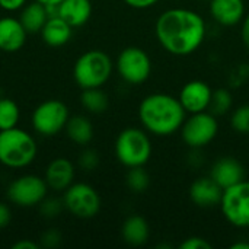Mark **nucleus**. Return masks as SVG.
I'll return each mask as SVG.
<instances>
[{
	"label": "nucleus",
	"mask_w": 249,
	"mask_h": 249,
	"mask_svg": "<svg viewBox=\"0 0 249 249\" xmlns=\"http://www.w3.org/2000/svg\"><path fill=\"white\" fill-rule=\"evenodd\" d=\"M42 41L50 47H63L66 45L71 35H73V26L69 25L63 18L53 16L48 18L45 25L41 29Z\"/></svg>",
	"instance_id": "nucleus-20"
},
{
	"label": "nucleus",
	"mask_w": 249,
	"mask_h": 249,
	"mask_svg": "<svg viewBox=\"0 0 249 249\" xmlns=\"http://www.w3.org/2000/svg\"><path fill=\"white\" fill-rule=\"evenodd\" d=\"M231 125L239 134H249V104H244L232 111Z\"/></svg>",
	"instance_id": "nucleus-27"
},
{
	"label": "nucleus",
	"mask_w": 249,
	"mask_h": 249,
	"mask_svg": "<svg viewBox=\"0 0 249 249\" xmlns=\"http://www.w3.org/2000/svg\"><path fill=\"white\" fill-rule=\"evenodd\" d=\"M101 196L89 184L73 182L63 194L64 209L77 219H92L101 210Z\"/></svg>",
	"instance_id": "nucleus-9"
},
{
	"label": "nucleus",
	"mask_w": 249,
	"mask_h": 249,
	"mask_svg": "<svg viewBox=\"0 0 249 249\" xmlns=\"http://www.w3.org/2000/svg\"><path fill=\"white\" fill-rule=\"evenodd\" d=\"M137 114L142 127L156 137H168L178 133L187 118L178 96L163 92L144 96Z\"/></svg>",
	"instance_id": "nucleus-2"
},
{
	"label": "nucleus",
	"mask_w": 249,
	"mask_h": 249,
	"mask_svg": "<svg viewBox=\"0 0 249 249\" xmlns=\"http://www.w3.org/2000/svg\"><path fill=\"white\" fill-rule=\"evenodd\" d=\"M155 35L166 53L177 57H187L203 45L207 35V25L198 12L185 7H172L158 16Z\"/></svg>",
	"instance_id": "nucleus-1"
},
{
	"label": "nucleus",
	"mask_w": 249,
	"mask_h": 249,
	"mask_svg": "<svg viewBox=\"0 0 249 249\" xmlns=\"http://www.w3.org/2000/svg\"><path fill=\"white\" fill-rule=\"evenodd\" d=\"M39 247H41L39 244H36V242H34L31 239H20V241H18V242H15L12 245L13 249H38Z\"/></svg>",
	"instance_id": "nucleus-35"
},
{
	"label": "nucleus",
	"mask_w": 249,
	"mask_h": 249,
	"mask_svg": "<svg viewBox=\"0 0 249 249\" xmlns=\"http://www.w3.org/2000/svg\"><path fill=\"white\" fill-rule=\"evenodd\" d=\"M241 36H242V41H244V44L247 45L249 48V13L248 15H245V18H244V20L241 22Z\"/></svg>",
	"instance_id": "nucleus-36"
},
{
	"label": "nucleus",
	"mask_w": 249,
	"mask_h": 249,
	"mask_svg": "<svg viewBox=\"0 0 249 249\" xmlns=\"http://www.w3.org/2000/svg\"><path fill=\"white\" fill-rule=\"evenodd\" d=\"M39 3H42L44 6H51V4H60L63 0H38Z\"/></svg>",
	"instance_id": "nucleus-38"
},
{
	"label": "nucleus",
	"mask_w": 249,
	"mask_h": 249,
	"mask_svg": "<svg viewBox=\"0 0 249 249\" xmlns=\"http://www.w3.org/2000/svg\"><path fill=\"white\" fill-rule=\"evenodd\" d=\"M232 108H233V96L228 89L220 88V89L213 90L210 107H209V111L212 114H214L216 117H220V115L228 114Z\"/></svg>",
	"instance_id": "nucleus-26"
},
{
	"label": "nucleus",
	"mask_w": 249,
	"mask_h": 249,
	"mask_svg": "<svg viewBox=\"0 0 249 249\" xmlns=\"http://www.w3.org/2000/svg\"><path fill=\"white\" fill-rule=\"evenodd\" d=\"M69 118L70 112L64 102L58 99H48L41 102L34 109L31 121L38 134L44 137H53L64 130Z\"/></svg>",
	"instance_id": "nucleus-10"
},
{
	"label": "nucleus",
	"mask_w": 249,
	"mask_h": 249,
	"mask_svg": "<svg viewBox=\"0 0 249 249\" xmlns=\"http://www.w3.org/2000/svg\"><path fill=\"white\" fill-rule=\"evenodd\" d=\"M125 184L131 193L142 194V193L147 191V188L150 185V175L144 169V166L128 168V172L125 175Z\"/></svg>",
	"instance_id": "nucleus-25"
},
{
	"label": "nucleus",
	"mask_w": 249,
	"mask_h": 249,
	"mask_svg": "<svg viewBox=\"0 0 249 249\" xmlns=\"http://www.w3.org/2000/svg\"><path fill=\"white\" fill-rule=\"evenodd\" d=\"M20 109L10 98H0V131L18 127Z\"/></svg>",
	"instance_id": "nucleus-24"
},
{
	"label": "nucleus",
	"mask_w": 249,
	"mask_h": 249,
	"mask_svg": "<svg viewBox=\"0 0 249 249\" xmlns=\"http://www.w3.org/2000/svg\"><path fill=\"white\" fill-rule=\"evenodd\" d=\"M209 12L210 16L225 28L241 23L247 15L244 0H210Z\"/></svg>",
	"instance_id": "nucleus-15"
},
{
	"label": "nucleus",
	"mask_w": 249,
	"mask_h": 249,
	"mask_svg": "<svg viewBox=\"0 0 249 249\" xmlns=\"http://www.w3.org/2000/svg\"><path fill=\"white\" fill-rule=\"evenodd\" d=\"M190 200L200 209L219 207L223 196V188L210 177H200L193 181L188 190Z\"/></svg>",
	"instance_id": "nucleus-13"
},
{
	"label": "nucleus",
	"mask_w": 249,
	"mask_h": 249,
	"mask_svg": "<svg viewBox=\"0 0 249 249\" xmlns=\"http://www.w3.org/2000/svg\"><path fill=\"white\" fill-rule=\"evenodd\" d=\"M209 175L223 188H229L233 187L236 184H239L241 181L247 179V172L244 165L232 158V156H223L219 158L210 168Z\"/></svg>",
	"instance_id": "nucleus-14"
},
{
	"label": "nucleus",
	"mask_w": 249,
	"mask_h": 249,
	"mask_svg": "<svg viewBox=\"0 0 249 249\" xmlns=\"http://www.w3.org/2000/svg\"><path fill=\"white\" fill-rule=\"evenodd\" d=\"M36 153L38 146L31 133L18 127L0 131V163L3 166L26 168L35 160Z\"/></svg>",
	"instance_id": "nucleus-3"
},
{
	"label": "nucleus",
	"mask_w": 249,
	"mask_h": 249,
	"mask_svg": "<svg viewBox=\"0 0 249 249\" xmlns=\"http://www.w3.org/2000/svg\"><path fill=\"white\" fill-rule=\"evenodd\" d=\"M47 19H48L47 7L42 3H39L38 0H32V1L26 3L19 10V20L28 34L41 32Z\"/></svg>",
	"instance_id": "nucleus-21"
},
{
	"label": "nucleus",
	"mask_w": 249,
	"mask_h": 249,
	"mask_svg": "<svg viewBox=\"0 0 249 249\" xmlns=\"http://www.w3.org/2000/svg\"><path fill=\"white\" fill-rule=\"evenodd\" d=\"M80 102L83 108L90 114H104L109 107V98L102 88L82 89Z\"/></svg>",
	"instance_id": "nucleus-23"
},
{
	"label": "nucleus",
	"mask_w": 249,
	"mask_h": 249,
	"mask_svg": "<svg viewBox=\"0 0 249 249\" xmlns=\"http://www.w3.org/2000/svg\"><path fill=\"white\" fill-rule=\"evenodd\" d=\"M60 241H61V235L60 232L51 229V231H47L42 233L41 236V247H45V248H55L57 245H60Z\"/></svg>",
	"instance_id": "nucleus-31"
},
{
	"label": "nucleus",
	"mask_w": 249,
	"mask_h": 249,
	"mask_svg": "<svg viewBox=\"0 0 249 249\" xmlns=\"http://www.w3.org/2000/svg\"><path fill=\"white\" fill-rule=\"evenodd\" d=\"M123 241L130 247H142L150 238V226L140 214L128 216L121 226Z\"/></svg>",
	"instance_id": "nucleus-19"
},
{
	"label": "nucleus",
	"mask_w": 249,
	"mask_h": 249,
	"mask_svg": "<svg viewBox=\"0 0 249 249\" xmlns=\"http://www.w3.org/2000/svg\"><path fill=\"white\" fill-rule=\"evenodd\" d=\"M39 212L44 217L47 219H55L57 216H60V213L63 212L64 206H63V200H55V198H44L41 201V204L38 206Z\"/></svg>",
	"instance_id": "nucleus-28"
},
{
	"label": "nucleus",
	"mask_w": 249,
	"mask_h": 249,
	"mask_svg": "<svg viewBox=\"0 0 249 249\" xmlns=\"http://www.w3.org/2000/svg\"><path fill=\"white\" fill-rule=\"evenodd\" d=\"M26 29L19 18L4 16L0 18V51L16 53L26 42Z\"/></svg>",
	"instance_id": "nucleus-17"
},
{
	"label": "nucleus",
	"mask_w": 249,
	"mask_h": 249,
	"mask_svg": "<svg viewBox=\"0 0 249 249\" xmlns=\"http://www.w3.org/2000/svg\"><path fill=\"white\" fill-rule=\"evenodd\" d=\"M26 3L28 0H0V7L6 12H18Z\"/></svg>",
	"instance_id": "nucleus-32"
},
{
	"label": "nucleus",
	"mask_w": 249,
	"mask_h": 249,
	"mask_svg": "<svg viewBox=\"0 0 249 249\" xmlns=\"http://www.w3.org/2000/svg\"><path fill=\"white\" fill-rule=\"evenodd\" d=\"M159 0H124V3L133 9L143 10V9H150L153 7Z\"/></svg>",
	"instance_id": "nucleus-33"
},
{
	"label": "nucleus",
	"mask_w": 249,
	"mask_h": 249,
	"mask_svg": "<svg viewBox=\"0 0 249 249\" xmlns=\"http://www.w3.org/2000/svg\"><path fill=\"white\" fill-rule=\"evenodd\" d=\"M48 194V185L44 178L38 175H22L13 179L6 191L7 200L18 207H35Z\"/></svg>",
	"instance_id": "nucleus-11"
},
{
	"label": "nucleus",
	"mask_w": 249,
	"mask_h": 249,
	"mask_svg": "<svg viewBox=\"0 0 249 249\" xmlns=\"http://www.w3.org/2000/svg\"><path fill=\"white\" fill-rule=\"evenodd\" d=\"M114 70L112 58L102 50H88L73 66V79L80 89L102 88Z\"/></svg>",
	"instance_id": "nucleus-4"
},
{
	"label": "nucleus",
	"mask_w": 249,
	"mask_h": 249,
	"mask_svg": "<svg viewBox=\"0 0 249 249\" xmlns=\"http://www.w3.org/2000/svg\"><path fill=\"white\" fill-rule=\"evenodd\" d=\"M64 131L67 137L79 146H86L93 139V125L90 120L85 115L70 117L64 127Z\"/></svg>",
	"instance_id": "nucleus-22"
},
{
	"label": "nucleus",
	"mask_w": 249,
	"mask_h": 249,
	"mask_svg": "<svg viewBox=\"0 0 249 249\" xmlns=\"http://www.w3.org/2000/svg\"><path fill=\"white\" fill-rule=\"evenodd\" d=\"M74 165L69 159L55 158L45 168L44 179L48 188L64 193L74 182Z\"/></svg>",
	"instance_id": "nucleus-16"
},
{
	"label": "nucleus",
	"mask_w": 249,
	"mask_h": 249,
	"mask_svg": "<svg viewBox=\"0 0 249 249\" xmlns=\"http://www.w3.org/2000/svg\"><path fill=\"white\" fill-rule=\"evenodd\" d=\"M206 1H210V0H206Z\"/></svg>",
	"instance_id": "nucleus-39"
},
{
	"label": "nucleus",
	"mask_w": 249,
	"mask_h": 249,
	"mask_svg": "<svg viewBox=\"0 0 249 249\" xmlns=\"http://www.w3.org/2000/svg\"><path fill=\"white\" fill-rule=\"evenodd\" d=\"M213 89L207 82L190 80L187 82L178 95V99L187 114H196L201 111H209Z\"/></svg>",
	"instance_id": "nucleus-12"
},
{
	"label": "nucleus",
	"mask_w": 249,
	"mask_h": 249,
	"mask_svg": "<svg viewBox=\"0 0 249 249\" xmlns=\"http://www.w3.org/2000/svg\"><path fill=\"white\" fill-rule=\"evenodd\" d=\"M182 142L191 150H201L209 146L219 134V121L210 111L188 114L181 130Z\"/></svg>",
	"instance_id": "nucleus-6"
},
{
	"label": "nucleus",
	"mask_w": 249,
	"mask_h": 249,
	"mask_svg": "<svg viewBox=\"0 0 249 249\" xmlns=\"http://www.w3.org/2000/svg\"><path fill=\"white\" fill-rule=\"evenodd\" d=\"M114 152L117 160L125 168L144 166L152 158V140L144 128L127 127L115 139Z\"/></svg>",
	"instance_id": "nucleus-5"
},
{
	"label": "nucleus",
	"mask_w": 249,
	"mask_h": 249,
	"mask_svg": "<svg viewBox=\"0 0 249 249\" xmlns=\"http://www.w3.org/2000/svg\"><path fill=\"white\" fill-rule=\"evenodd\" d=\"M10 220H12L10 207L4 203H0V229H4L6 226H9Z\"/></svg>",
	"instance_id": "nucleus-34"
},
{
	"label": "nucleus",
	"mask_w": 249,
	"mask_h": 249,
	"mask_svg": "<svg viewBox=\"0 0 249 249\" xmlns=\"http://www.w3.org/2000/svg\"><path fill=\"white\" fill-rule=\"evenodd\" d=\"M77 162H79V166L83 171H93L99 165V155L93 149H85L79 155V160Z\"/></svg>",
	"instance_id": "nucleus-29"
},
{
	"label": "nucleus",
	"mask_w": 249,
	"mask_h": 249,
	"mask_svg": "<svg viewBox=\"0 0 249 249\" xmlns=\"http://www.w3.org/2000/svg\"><path fill=\"white\" fill-rule=\"evenodd\" d=\"M93 7L90 0H63L58 4V16L73 28H80L89 22Z\"/></svg>",
	"instance_id": "nucleus-18"
},
{
	"label": "nucleus",
	"mask_w": 249,
	"mask_h": 249,
	"mask_svg": "<svg viewBox=\"0 0 249 249\" xmlns=\"http://www.w3.org/2000/svg\"><path fill=\"white\" fill-rule=\"evenodd\" d=\"M231 249H249V241H238L231 245Z\"/></svg>",
	"instance_id": "nucleus-37"
},
{
	"label": "nucleus",
	"mask_w": 249,
	"mask_h": 249,
	"mask_svg": "<svg viewBox=\"0 0 249 249\" xmlns=\"http://www.w3.org/2000/svg\"><path fill=\"white\" fill-rule=\"evenodd\" d=\"M115 69L125 83L142 85L152 74V58L140 47H127L118 54Z\"/></svg>",
	"instance_id": "nucleus-8"
},
{
	"label": "nucleus",
	"mask_w": 249,
	"mask_h": 249,
	"mask_svg": "<svg viewBox=\"0 0 249 249\" xmlns=\"http://www.w3.org/2000/svg\"><path fill=\"white\" fill-rule=\"evenodd\" d=\"M181 249H212V244L201 236H190L185 238L181 244H179Z\"/></svg>",
	"instance_id": "nucleus-30"
},
{
	"label": "nucleus",
	"mask_w": 249,
	"mask_h": 249,
	"mask_svg": "<svg viewBox=\"0 0 249 249\" xmlns=\"http://www.w3.org/2000/svg\"><path fill=\"white\" fill-rule=\"evenodd\" d=\"M220 212L232 226L249 229V179L223 190Z\"/></svg>",
	"instance_id": "nucleus-7"
}]
</instances>
